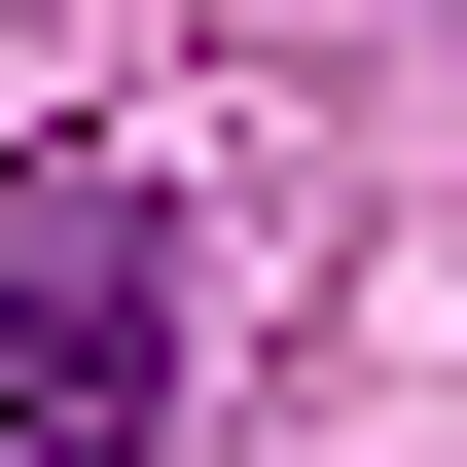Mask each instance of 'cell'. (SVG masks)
<instances>
[{
	"instance_id": "cell-1",
	"label": "cell",
	"mask_w": 467,
	"mask_h": 467,
	"mask_svg": "<svg viewBox=\"0 0 467 467\" xmlns=\"http://www.w3.org/2000/svg\"><path fill=\"white\" fill-rule=\"evenodd\" d=\"M144 431H180V216L36 180L0 216V467H144Z\"/></svg>"
}]
</instances>
